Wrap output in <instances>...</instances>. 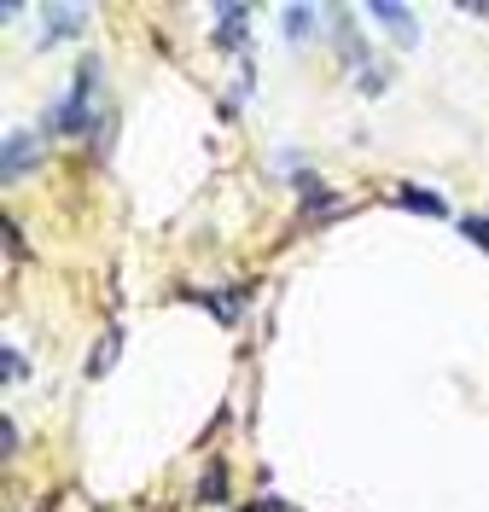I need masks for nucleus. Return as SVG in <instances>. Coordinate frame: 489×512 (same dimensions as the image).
I'll return each instance as SVG.
<instances>
[{"label":"nucleus","instance_id":"obj_2","mask_svg":"<svg viewBox=\"0 0 489 512\" xmlns=\"http://www.w3.org/2000/svg\"><path fill=\"white\" fill-rule=\"evenodd\" d=\"M76 30H88V6H47L41 12V47H59Z\"/></svg>","mask_w":489,"mask_h":512},{"label":"nucleus","instance_id":"obj_7","mask_svg":"<svg viewBox=\"0 0 489 512\" xmlns=\"http://www.w3.org/2000/svg\"><path fill=\"white\" fill-rule=\"evenodd\" d=\"M396 198H402V204H408V210H420V216H443V198H437V192L402 187V192H396Z\"/></svg>","mask_w":489,"mask_h":512},{"label":"nucleus","instance_id":"obj_5","mask_svg":"<svg viewBox=\"0 0 489 512\" xmlns=\"http://www.w3.org/2000/svg\"><path fill=\"white\" fill-rule=\"evenodd\" d=\"M216 47H239V35H245V24H251V6H216Z\"/></svg>","mask_w":489,"mask_h":512},{"label":"nucleus","instance_id":"obj_6","mask_svg":"<svg viewBox=\"0 0 489 512\" xmlns=\"http://www.w3.org/2000/svg\"><path fill=\"white\" fill-rule=\"evenodd\" d=\"M315 24H321V12H315V6H286V12H280V30L292 35V41H309Z\"/></svg>","mask_w":489,"mask_h":512},{"label":"nucleus","instance_id":"obj_1","mask_svg":"<svg viewBox=\"0 0 489 512\" xmlns=\"http://www.w3.org/2000/svg\"><path fill=\"white\" fill-rule=\"evenodd\" d=\"M105 76L99 70V59H82V70H76V82H70V94L59 99V105H47V134H88L94 123V82Z\"/></svg>","mask_w":489,"mask_h":512},{"label":"nucleus","instance_id":"obj_9","mask_svg":"<svg viewBox=\"0 0 489 512\" xmlns=\"http://www.w3.org/2000/svg\"><path fill=\"white\" fill-rule=\"evenodd\" d=\"M24 373H30V367H24V355H18V350H6V355H0V379H6V384H18Z\"/></svg>","mask_w":489,"mask_h":512},{"label":"nucleus","instance_id":"obj_8","mask_svg":"<svg viewBox=\"0 0 489 512\" xmlns=\"http://www.w3.org/2000/svg\"><path fill=\"white\" fill-rule=\"evenodd\" d=\"M111 355H117V332H111V338H105V344H99V350L88 355V373H94V379L105 373V367H111Z\"/></svg>","mask_w":489,"mask_h":512},{"label":"nucleus","instance_id":"obj_4","mask_svg":"<svg viewBox=\"0 0 489 512\" xmlns=\"http://www.w3.org/2000/svg\"><path fill=\"white\" fill-rule=\"evenodd\" d=\"M367 18H373V24H385V30H396L402 47H414V41H420L414 12H408V6H396V0H373V6H367Z\"/></svg>","mask_w":489,"mask_h":512},{"label":"nucleus","instance_id":"obj_12","mask_svg":"<svg viewBox=\"0 0 489 512\" xmlns=\"http://www.w3.org/2000/svg\"><path fill=\"white\" fill-rule=\"evenodd\" d=\"M251 512H297V507H286V501H274V495H262V501H251Z\"/></svg>","mask_w":489,"mask_h":512},{"label":"nucleus","instance_id":"obj_11","mask_svg":"<svg viewBox=\"0 0 489 512\" xmlns=\"http://www.w3.org/2000/svg\"><path fill=\"white\" fill-rule=\"evenodd\" d=\"M198 495H204V501H222V466H210V478H204Z\"/></svg>","mask_w":489,"mask_h":512},{"label":"nucleus","instance_id":"obj_10","mask_svg":"<svg viewBox=\"0 0 489 512\" xmlns=\"http://www.w3.org/2000/svg\"><path fill=\"white\" fill-rule=\"evenodd\" d=\"M460 233H466V239H478V245L489 251V216H466V222H460Z\"/></svg>","mask_w":489,"mask_h":512},{"label":"nucleus","instance_id":"obj_3","mask_svg":"<svg viewBox=\"0 0 489 512\" xmlns=\"http://www.w3.org/2000/svg\"><path fill=\"white\" fill-rule=\"evenodd\" d=\"M35 158H41V152H35V134H6V146H0V175H6V181H24L35 169Z\"/></svg>","mask_w":489,"mask_h":512}]
</instances>
